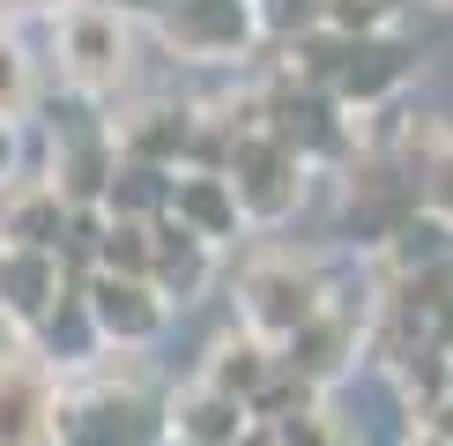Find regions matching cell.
Listing matches in <instances>:
<instances>
[{
  "label": "cell",
  "instance_id": "obj_26",
  "mask_svg": "<svg viewBox=\"0 0 453 446\" xmlns=\"http://www.w3.org/2000/svg\"><path fill=\"white\" fill-rule=\"evenodd\" d=\"M164 446H194V439H179V432H172V439H164Z\"/></svg>",
  "mask_w": 453,
  "mask_h": 446
},
{
  "label": "cell",
  "instance_id": "obj_25",
  "mask_svg": "<svg viewBox=\"0 0 453 446\" xmlns=\"http://www.w3.org/2000/svg\"><path fill=\"white\" fill-rule=\"evenodd\" d=\"M431 424H446V432H453V409H439V417H431Z\"/></svg>",
  "mask_w": 453,
  "mask_h": 446
},
{
  "label": "cell",
  "instance_id": "obj_15",
  "mask_svg": "<svg viewBox=\"0 0 453 446\" xmlns=\"http://www.w3.org/2000/svg\"><path fill=\"white\" fill-rule=\"evenodd\" d=\"M172 432L194 439V446H238L245 432H253V409L231 402V395H216L209 380H194L186 395H172Z\"/></svg>",
  "mask_w": 453,
  "mask_h": 446
},
{
  "label": "cell",
  "instance_id": "obj_23",
  "mask_svg": "<svg viewBox=\"0 0 453 446\" xmlns=\"http://www.w3.org/2000/svg\"><path fill=\"white\" fill-rule=\"evenodd\" d=\"M15 179V119H0V186Z\"/></svg>",
  "mask_w": 453,
  "mask_h": 446
},
{
  "label": "cell",
  "instance_id": "obj_18",
  "mask_svg": "<svg viewBox=\"0 0 453 446\" xmlns=\"http://www.w3.org/2000/svg\"><path fill=\"white\" fill-rule=\"evenodd\" d=\"M253 8L275 45H305L312 30H327V0H253Z\"/></svg>",
  "mask_w": 453,
  "mask_h": 446
},
{
  "label": "cell",
  "instance_id": "obj_28",
  "mask_svg": "<svg viewBox=\"0 0 453 446\" xmlns=\"http://www.w3.org/2000/svg\"><path fill=\"white\" fill-rule=\"evenodd\" d=\"M439 8H453V0H439Z\"/></svg>",
  "mask_w": 453,
  "mask_h": 446
},
{
  "label": "cell",
  "instance_id": "obj_24",
  "mask_svg": "<svg viewBox=\"0 0 453 446\" xmlns=\"http://www.w3.org/2000/svg\"><path fill=\"white\" fill-rule=\"evenodd\" d=\"M238 446H275V432H268V424H253V432H245Z\"/></svg>",
  "mask_w": 453,
  "mask_h": 446
},
{
  "label": "cell",
  "instance_id": "obj_7",
  "mask_svg": "<svg viewBox=\"0 0 453 446\" xmlns=\"http://www.w3.org/2000/svg\"><path fill=\"white\" fill-rule=\"evenodd\" d=\"M82 305H89L97 342H111V350H149L164 334V320H172V297L149 275H111V268L82 275Z\"/></svg>",
  "mask_w": 453,
  "mask_h": 446
},
{
  "label": "cell",
  "instance_id": "obj_14",
  "mask_svg": "<svg viewBox=\"0 0 453 446\" xmlns=\"http://www.w3.org/2000/svg\"><path fill=\"white\" fill-rule=\"evenodd\" d=\"M209 275H216V246H209V238H194L179 216H164V223H157V260H149V283L172 297V305H186V297L209 290Z\"/></svg>",
  "mask_w": 453,
  "mask_h": 446
},
{
  "label": "cell",
  "instance_id": "obj_10",
  "mask_svg": "<svg viewBox=\"0 0 453 446\" xmlns=\"http://www.w3.org/2000/svg\"><path fill=\"white\" fill-rule=\"evenodd\" d=\"M194 127H201V104H186V97H142L134 112L111 119V142H119L127 164L186 172V157H194Z\"/></svg>",
  "mask_w": 453,
  "mask_h": 446
},
{
  "label": "cell",
  "instance_id": "obj_6",
  "mask_svg": "<svg viewBox=\"0 0 453 446\" xmlns=\"http://www.w3.org/2000/svg\"><path fill=\"white\" fill-rule=\"evenodd\" d=\"M357 358H372V305H342L334 297L327 312H319L312 327H297L290 342H282V372H290L297 387H312V395H327V387H342Z\"/></svg>",
  "mask_w": 453,
  "mask_h": 446
},
{
  "label": "cell",
  "instance_id": "obj_13",
  "mask_svg": "<svg viewBox=\"0 0 453 446\" xmlns=\"http://www.w3.org/2000/svg\"><path fill=\"white\" fill-rule=\"evenodd\" d=\"M172 216L186 223L194 238H209V246H231L245 231V209H238V186L223 172H179V194H172Z\"/></svg>",
  "mask_w": 453,
  "mask_h": 446
},
{
  "label": "cell",
  "instance_id": "obj_16",
  "mask_svg": "<svg viewBox=\"0 0 453 446\" xmlns=\"http://www.w3.org/2000/svg\"><path fill=\"white\" fill-rule=\"evenodd\" d=\"M172 194H179V172H157V164H127L119 157V179L104 194V216L119 223H164L172 216Z\"/></svg>",
  "mask_w": 453,
  "mask_h": 446
},
{
  "label": "cell",
  "instance_id": "obj_9",
  "mask_svg": "<svg viewBox=\"0 0 453 446\" xmlns=\"http://www.w3.org/2000/svg\"><path fill=\"white\" fill-rule=\"evenodd\" d=\"M45 179L60 186L67 209H104L111 179H119V142H111V119L52 127V164H45Z\"/></svg>",
  "mask_w": 453,
  "mask_h": 446
},
{
  "label": "cell",
  "instance_id": "obj_19",
  "mask_svg": "<svg viewBox=\"0 0 453 446\" xmlns=\"http://www.w3.org/2000/svg\"><path fill=\"white\" fill-rule=\"evenodd\" d=\"M275 432V446H357V432L342 417H334L327 402H312V409H297V417H282V424H268Z\"/></svg>",
  "mask_w": 453,
  "mask_h": 446
},
{
  "label": "cell",
  "instance_id": "obj_12",
  "mask_svg": "<svg viewBox=\"0 0 453 446\" xmlns=\"http://www.w3.org/2000/svg\"><path fill=\"white\" fill-rule=\"evenodd\" d=\"M201 380H209L216 395H231V402L253 409V402L282 380V350H275V342H260V334H245V327H231V334H223V342L209 350Z\"/></svg>",
  "mask_w": 453,
  "mask_h": 446
},
{
  "label": "cell",
  "instance_id": "obj_17",
  "mask_svg": "<svg viewBox=\"0 0 453 446\" xmlns=\"http://www.w3.org/2000/svg\"><path fill=\"white\" fill-rule=\"evenodd\" d=\"M402 8L409 0H327V30L334 37H387V30H402Z\"/></svg>",
  "mask_w": 453,
  "mask_h": 446
},
{
  "label": "cell",
  "instance_id": "obj_21",
  "mask_svg": "<svg viewBox=\"0 0 453 446\" xmlns=\"http://www.w3.org/2000/svg\"><path fill=\"white\" fill-rule=\"evenodd\" d=\"M37 97V82H30V52L15 45L8 30H0V119H23Z\"/></svg>",
  "mask_w": 453,
  "mask_h": 446
},
{
  "label": "cell",
  "instance_id": "obj_11",
  "mask_svg": "<svg viewBox=\"0 0 453 446\" xmlns=\"http://www.w3.org/2000/svg\"><path fill=\"white\" fill-rule=\"evenodd\" d=\"M74 231V209L52 179H8L0 186V253H60Z\"/></svg>",
  "mask_w": 453,
  "mask_h": 446
},
{
  "label": "cell",
  "instance_id": "obj_4",
  "mask_svg": "<svg viewBox=\"0 0 453 446\" xmlns=\"http://www.w3.org/2000/svg\"><path fill=\"white\" fill-rule=\"evenodd\" d=\"M52 45H60V74L74 97H111V89L127 82V67H134V30H127V15L111 8V0H67L60 15H52Z\"/></svg>",
  "mask_w": 453,
  "mask_h": 446
},
{
  "label": "cell",
  "instance_id": "obj_3",
  "mask_svg": "<svg viewBox=\"0 0 453 446\" xmlns=\"http://www.w3.org/2000/svg\"><path fill=\"white\" fill-rule=\"evenodd\" d=\"M157 45L186 67H238L260 45V8L253 0H149Z\"/></svg>",
  "mask_w": 453,
  "mask_h": 446
},
{
  "label": "cell",
  "instance_id": "obj_2",
  "mask_svg": "<svg viewBox=\"0 0 453 446\" xmlns=\"http://www.w3.org/2000/svg\"><path fill=\"white\" fill-rule=\"evenodd\" d=\"M60 439L67 446H164L172 439V402L149 395L127 372H104L97 387L60 402Z\"/></svg>",
  "mask_w": 453,
  "mask_h": 446
},
{
  "label": "cell",
  "instance_id": "obj_5",
  "mask_svg": "<svg viewBox=\"0 0 453 446\" xmlns=\"http://www.w3.org/2000/svg\"><path fill=\"white\" fill-rule=\"evenodd\" d=\"M238 186V209L253 231H282L297 209H305V186H312V164L297 157L290 142L275 135V127H245L238 149H231V172H223Z\"/></svg>",
  "mask_w": 453,
  "mask_h": 446
},
{
  "label": "cell",
  "instance_id": "obj_20",
  "mask_svg": "<svg viewBox=\"0 0 453 446\" xmlns=\"http://www.w3.org/2000/svg\"><path fill=\"white\" fill-rule=\"evenodd\" d=\"M417 194H424V216L453 223V135L431 142V157L417 164Z\"/></svg>",
  "mask_w": 453,
  "mask_h": 446
},
{
  "label": "cell",
  "instance_id": "obj_1",
  "mask_svg": "<svg viewBox=\"0 0 453 446\" xmlns=\"http://www.w3.org/2000/svg\"><path fill=\"white\" fill-rule=\"evenodd\" d=\"M327 305H334L327 268L312 253H297V246H268V253H253L238 268V327L260 334V342H275V350L297 327H312Z\"/></svg>",
  "mask_w": 453,
  "mask_h": 446
},
{
  "label": "cell",
  "instance_id": "obj_27",
  "mask_svg": "<svg viewBox=\"0 0 453 446\" xmlns=\"http://www.w3.org/2000/svg\"><path fill=\"white\" fill-rule=\"evenodd\" d=\"M45 446H67V439H45Z\"/></svg>",
  "mask_w": 453,
  "mask_h": 446
},
{
  "label": "cell",
  "instance_id": "obj_22",
  "mask_svg": "<svg viewBox=\"0 0 453 446\" xmlns=\"http://www.w3.org/2000/svg\"><path fill=\"white\" fill-rule=\"evenodd\" d=\"M402 446H453V432H446V424H409Z\"/></svg>",
  "mask_w": 453,
  "mask_h": 446
},
{
  "label": "cell",
  "instance_id": "obj_8",
  "mask_svg": "<svg viewBox=\"0 0 453 446\" xmlns=\"http://www.w3.org/2000/svg\"><path fill=\"white\" fill-rule=\"evenodd\" d=\"M60 372H52L37 350L0 365V446H45L60 439Z\"/></svg>",
  "mask_w": 453,
  "mask_h": 446
}]
</instances>
